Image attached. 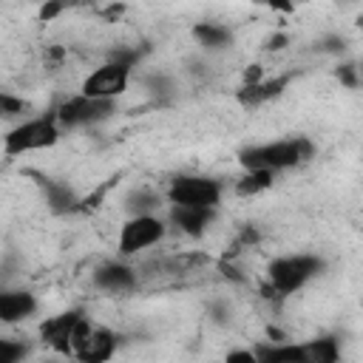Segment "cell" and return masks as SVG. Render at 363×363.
I'll list each match as a JSON object with an SVG mask.
<instances>
[{
	"instance_id": "obj_5",
	"label": "cell",
	"mask_w": 363,
	"mask_h": 363,
	"mask_svg": "<svg viewBox=\"0 0 363 363\" xmlns=\"http://www.w3.org/2000/svg\"><path fill=\"white\" fill-rule=\"evenodd\" d=\"M167 201L184 204V207H207L216 210L221 201V184L210 176H176L167 184Z\"/></svg>"
},
{
	"instance_id": "obj_13",
	"label": "cell",
	"mask_w": 363,
	"mask_h": 363,
	"mask_svg": "<svg viewBox=\"0 0 363 363\" xmlns=\"http://www.w3.org/2000/svg\"><path fill=\"white\" fill-rule=\"evenodd\" d=\"M289 79H292V77L284 74V77L261 79V82H255V85H241L238 94H235V99H238V105H244V108H258V105H264V102L278 99V96L286 91Z\"/></svg>"
},
{
	"instance_id": "obj_25",
	"label": "cell",
	"mask_w": 363,
	"mask_h": 363,
	"mask_svg": "<svg viewBox=\"0 0 363 363\" xmlns=\"http://www.w3.org/2000/svg\"><path fill=\"white\" fill-rule=\"evenodd\" d=\"M60 11H62V6H60V3H45V6L40 9V20H45V23H48V20H54Z\"/></svg>"
},
{
	"instance_id": "obj_2",
	"label": "cell",
	"mask_w": 363,
	"mask_h": 363,
	"mask_svg": "<svg viewBox=\"0 0 363 363\" xmlns=\"http://www.w3.org/2000/svg\"><path fill=\"white\" fill-rule=\"evenodd\" d=\"M323 258L318 255H284V258H275L269 267H267V286H264V295L272 298V295H292L298 292L301 286H306L312 278H318L323 272Z\"/></svg>"
},
{
	"instance_id": "obj_26",
	"label": "cell",
	"mask_w": 363,
	"mask_h": 363,
	"mask_svg": "<svg viewBox=\"0 0 363 363\" xmlns=\"http://www.w3.org/2000/svg\"><path fill=\"white\" fill-rule=\"evenodd\" d=\"M286 43H289L286 34H275V37H269V51H281Z\"/></svg>"
},
{
	"instance_id": "obj_16",
	"label": "cell",
	"mask_w": 363,
	"mask_h": 363,
	"mask_svg": "<svg viewBox=\"0 0 363 363\" xmlns=\"http://www.w3.org/2000/svg\"><path fill=\"white\" fill-rule=\"evenodd\" d=\"M193 37L199 40L201 48H210V51L227 48V45L233 43L230 28L221 26V23H196V26H193Z\"/></svg>"
},
{
	"instance_id": "obj_4",
	"label": "cell",
	"mask_w": 363,
	"mask_h": 363,
	"mask_svg": "<svg viewBox=\"0 0 363 363\" xmlns=\"http://www.w3.org/2000/svg\"><path fill=\"white\" fill-rule=\"evenodd\" d=\"M116 346L119 337L111 329L94 326L88 318H82L71 337V357H77L79 363H108L116 354Z\"/></svg>"
},
{
	"instance_id": "obj_17",
	"label": "cell",
	"mask_w": 363,
	"mask_h": 363,
	"mask_svg": "<svg viewBox=\"0 0 363 363\" xmlns=\"http://www.w3.org/2000/svg\"><path fill=\"white\" fill-rule=\"evenodd\" d=\"M272 179H275V173H267V170H244L235 179V193L244 196V199L247 196H258V193L272 187Z\"/></svg>"
},
{
	"instance_id": "obj_20",
	"label": "cell",
	"mask_w": 363,
	"mask_h": 363,
	"mask_svg": "<svg viewBox=\"0 0 363 363\" xmlns=\"http://www.w3.org/2000/svg\"><path fill=\"white\" fill-rule=\"evenodd\" d=\"M26 111H28V105L20 96H11V94L0 91V119H14V116H20Z\"/></svg>"
},
{
	"instance_id": "obj_10",
	"label": "cell",
	"mask_w": 363,
	"mask_h": 363,
	"mask_svg": "<svg viewBox=\"0 0 363 363\" xmlns=\"http://www.w3.org/2000/svg\"><path fill=\"white\" fill-rule=\"evenodd\" d=\"M82 318H85L82 309H65V312H60V315L45 318V320L40 323V337H43V343H45L51 352L68 357V354H71L74 329H77V323H79Z\"/></svg>"
},
{
	"instance_id": "obj_23",
	"label": "cell",
	"mask_w": 363,
	"mask_h": 363,
	"mask_svg": "<svg viewBox=\"0 0 363 363\" xmlns=\"http://www.w3.org/2000/svg\"><path fill=\"white\" fill-rule=\"evenodd\" d=\"M224 363H258V360H255L252 349H233V352H227Z\"/></svg>"
},
{
	"instance_id": "obj_21",
	"label": "cell",
	"mask_w": 363,
	"mask_h": 363,
	"mask_svg": "<svg viewBox=\"0 0 363 363\" xmlns=\"http://www.w3.org/2000/svg\"><path fill=\"white\" fill-rule=\"evenodd\" d=\"M252 352H255V360L258 363H281L278 360V352H275V343H258Z\"/></svg>"
},
{
	"instance_id": "obj_22",
	"label": "cell",
	"mask_w": 363,
	"mask_h": 363,
	"mask_svg": "<svg viewBox=\"0 0 363 363\" xmlns=\"http://www.w3.org/2000/svg\"><path fill=\"white\" fill-rule=\"evenodd\" d=\"M337 79L343 82V85H349V88H357V68L352 65V62H346V65H340L337 71Z\"/></svg>"
},
{
	"instance_id": "obj_7",
	"label": "cell",
	"mask_w": 363,
	"mask_h": 363,
	"mask_svg": "<svg viewBox=\"0 0 363 363\" xmlns=\"http://www.w3.org/2000/svg\"><path fill=\"white\" fill-rule=\"evenodd\" d=\"M130 82V65H122V62H102L99 68H94L85 79H82V88L79 94L88 96V99H102V102H113L119 94H125Z\"/></svg>"
},
{
	"instance_id": "obj_11",
	"label": "cell",
	"mask_w": 363,
	"mask_h": 363,
	"mask_svg": "<svg viewBox=\"0 0 363 363\" xmlns=\"http://www.w3.org/2000/svg\"><path fill=\"white\" fill-rule=\"evenodd\" d=\"M94 286L102 289V292H130L136 289V269L122 264V261H108V264H99L91 275Z\"/></svg>"
},
{
	"instance_id": "obj_15",
	"label": "cell",
	"mask_w": 363,
	"mask_h": 363,
	"mask_svg": "<svg viewBox=\"0 0 363 363\" xmlns=\"http://www.w3.org/2000/svg\"><path fill=\"white\" fill-rule=\"evenodd\" d=\"M40 187L45 193V204L51 207V213L57 216H65V213H77L82 207V199L62 182H54V179H40Z\"/></svg>"
},
{
	"instance_id": "obj_9",
	"label": "cell",
	"mask_w": 363,
	"mask_h": 363,
	"mask_svg": "<svg viewBox=\"0 0 363 363\" xmlns=\"http://www.w3.org/2000/svg\"><path fill=\"white\" fill-rule=\"evenodd\" d=\"M281 363H340V343L332 335L303 343H275Z\"/></svg>"
},
{
	"instance_id": "obj_6",
	"label": "cell",
	"mask_w": 363,
	"mask_h": 363,
	"mask_svg": "<svg viewBox=\"0 0 363 363\" xmlns=\"http://www.w3.org/2000/svg\"><path fill=\"white\" fill-rule=\"evenodd\" d=\"M116 113V105L113 102H102V99H88L82 94L77 96H68L57 105L54 111V119L60 128H85V125H96V122H105Z\"/></svg>"
},
{
	"instance_id": "obj_18",
	"label": "cell",
	"mask_w": 363,
	"mask_h": 363,
	"mask_svg": "<svg viewBox=\"0 0 363 363\" xmlns=\"http://www.w3.org/2000/svg\"><path fill=\"white\" fill-rule=\"evenodd\" d=\"M159 201H162L159 193H153L147 187H139V190H133L128 196V210H130V216H153V210L159 207Z\"/></svg>"
},
{
	"instance_id": "obj_12",
	"label": "cell",
	"mask_w": 363,
	"mask_h": 363,
	"mask_svg": "<svg viewBox=\"0 0 363 363\" xmlns=\"http://www.w3.org/2000/svg\"><path fill=\"white\" fill-rule=\"evenodd\" d=\"M37 312V298L28 289H0V323H23Z\"/></svg>"
},
{
	"instance_id": "obj_3",
	"label": "cell",
	"mask_w": 363,
	"mask_h": 363,
	"mask_svg": "<svg viewBox=\"0 0 363 363\" xmlns=\"http://www.w3.org/2000/svg\"><path fill=\"white\" fill-rule=\"evenodd\" d=\"M57 139H60V125H57L54 113L37 116V119H26V122L14 125L3 136V153L6 156H23V153L57 145Z\"/></svg>"
},
{
	"instance_id": "obj_8",
	"label": "cell",
	"mask_w": 363,
	"mask_h": 363,
	"mask_svg": "<svg viewBox=\"0 0 363 363\" xmlns=\"http://www.w3.org/2000/svg\"><path fill=\"white\" fill-rule=\"evenodd\" d=\"M167 227L159 216H130L122 230H119V241H116V250L119 255H136L147 247H156L162 238H164Z\"/></svg>"
},
{
	"instance_id": "obj_19",
	"label": "cell",
	"mask_w": 363,
	"mask_h": 363,
	"mask_svg": "<svg viewBox=\"0 0 363 363\" xmlns=\"http://www.w3.org/2000/svg\"><path fill=\"white\" fill-rule=\"evenodd\" d=\"M28 354V346L14 337H0V363H23Z\"/></svg>"
},
{
	"instance_id": "obj_1",
	"label": "cell",
	"mask_w": 363,
	"mask_h": 363,
	"mask_svg": "<svg viewBox=\"0 0 363 363\" xmlns=\"http://www.w3.org/2000/svg\"><path fill=\"white\" fill-rule=\"evenodd\" d=\"M312 153H315V145L306 136H295V139H281V142L244 147L238 153V162H241L244 170L278 173V170H289V167H298V164L309 162Z\"/></svg>"
},
{
	"instance_id": "obj_24",
	"label": "cell",
	"mask_w": 363,
	"mask_h": 363,
	"mask_svg": "<svg viewBox=\"0 0 363 363\" xmlns=\"http://www.w3.org/2000/svg\"><path fill=\"white\" fill-rule=\"evenodd\" d=\"M264 79V68L261 65H250L247 71H244V85H255V82H261Z\"/></svg>"
},
{
	"instance_id": "obj_14",
	"label": "cell",
	"mask_w": 363,
	"mask_h": 363,
	"mask_svg": "<svg viewBox=\"0 0 363 363\" xmlns=\"http://www.w3.org/2000/svg\"><path fill=\"white\" fill-rule=\"evenodd\" d=\"M216 210H207V207H184V204H170V224L176 230H182L184 235L190 238H199L204 235V230L210 227Z\"/></svg>"
}]
</instances>
